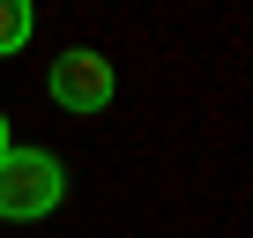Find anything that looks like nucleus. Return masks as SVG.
<instances>
[{
    "label": "nucleus",
    "mask_w": 253,
    "mask_h": 238,
    "mask_svg": "<svg viewBox=\"0 0 253 238\" xmlns=\"http://www.w3.org/2000/svg\"><path fill=\"white\" fill-rule=\"evenodd\" d=\"M60 194H67L60 157H45V149H8L0 157V216L38 223L45 208H60Z\"/></svg>",
    "instance_id": "obj_1"
},
{
    "label": "nucleus",
    "mask_w": 253,
    "mask_h": 238,
    "mask_svg": "<svg viewBox=\"0 0 253 238\" xmlns=\"http://www.w3.org/2000/svg\"><path fill=\"white\" fill-rule=\"evenodd\" d=\"M52 104H67V112H104V104H112V60L89 52V45L60 52V60H52Z\"/></svg>",
    "instance_id": "obj_2"
},
{
    "label": "nucleus",
    "mask_w": 253,
    "mask_h": 238,
    "mask_svg": "<svg viewBox=\"0 0 253 238\" xmlns=\"http://www.w3.org/2000/svg\"><path fill=\"white\" fill-rule=\"evenodd\" d=\"M30 45V8L23 0H0V52H23Z\"/></svg>",
    "instance_id": "obj_3"
},
{
    "label": "nucleus",
    "mask_w": 253,
    "mask_h": 238,
    "mask_svg": "<svg viewBox=\"0 0 253 238\" xmlns=\"http://www.w3.org/2000/svg\"><path fill=\"white\" fill-rule=\"evenodd\" d=\"M8 149H15V142H8V119H0V157H8Z\"/></svg>",
    "instance_id": "obj_4"
}]
</instances>
